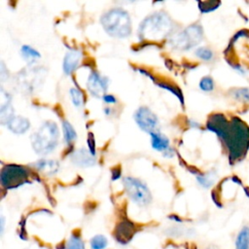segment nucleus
Wrapping results in <instances>:
<instances>
[{"label":"nucleus","mask_w":249,"mask_h":249,"mask_svg":"<svg viewBox=\"0 0 249 249\" xmlns=\"http://www.w3.org/2000/svg\"><path fill=\"white\" fill-rule=\"evenodd\" d=\"M207 127L224 141L231 161L245 156L249 148V127L239 118L233 117L229 122L223 115L215 114L209 118Z\"/></svg>","instance_id":"1"},{"label":"nucleus","mask_w":249,"mask_h":249,"mask_svg":"<svg viewBox=\"0 0 249 249\" xmlns=\"http://www.w3.org/2000/svg\"><path fill=\"white\" fill-rule=\"evenodd\" d=\"M172 20L163 12L146 18L139 25L138 35L142 40H161L172 31Z\"/></svg>","instance_id":"2"},{"label":"nucleus","mask_w":249,"mask_h":249,"mask_svg":"<svg viewBox=\"0 0 249 249\" xmlns=\"http://www.w3.org/2000/svg\"><path fill=\"white\" fill-rule=\"evenodd\" d=\"M104 30L116 38H125L131 32L130 18L124 10L114 8L103 14L100 18Z\"/></svg>","instance_id":"3"},{"label":"nucleus","mask_w":249,"mask_h":249,"mask_svg":"<svg viewBox=\"0 0 249 249\" xmlns=\"http://www.w3.org/2000/svg\"><path fill=\"white\" fill-rule=\"evenodd\" d=\"M58 136L59 132L56 124L53 122H46L31 135L30 139L34 151L37 154L46 155L55 149Z\"/></svg>","instance_id":"4"},{"label":"nucleus","mask_w":249,"mask_h":249,"mask_svg":"<svg viewBox=\"0 0 249 249\" xmlns=\"http://www.w3.org/2000/svg\"><path fill=\"white\" fill-rule=\"evenodd\" d=\"M203 36V29L199 24H192L185 30L178 32L169 39L170 46L177 50H190L197 45Z\"/></svg>","instance_id":"5"},{"label":"nucleus","mask_w":249,"mask_h":249,"mask_svg":"<svg viewBox=\"0 0 249 249\" xmlns=\"http://www.w3.org/2000/svg\"><path fill=\"white\" fill-rule=\"evenodd\" d=\"M123 183L126 194L135 203L140 206H144L151 202V193L146 184L141 180L133 177H125L123 180Z\"/></svg>","instance_id":"6"},{"label":"nucleus","mask_w":249,"mask_h":249,"mask_svg":"<svg viewBox=\"0 0 249 249\" xmlns=\"http://www.w3.org/2000/svg\"><path fill=\"white\" fill-rule=\"evenodd\" d=\"M27 170L19 165L8 164L1 172V184L7 189L17 188L24 184L27 180Z\"/></svg>","instance_id":"7"},{"label":"nucleus","mask_w":249,"mask_h":249,"mask_svg":"<svg viewBox=\"0 0 249 249\" xmlns=\"http://www.w3.org/2000/svg\"><path fill=\"white\" fill-rule=\"evenodd\" d=\"M134 120L138 126L150 134L156 132L159 127L157 116L147 107H140L134 113Z\"/></svg>","instance_id":"8"},{"label":"nucleus","mask_w":249,"mask_h":249,"mask_svg":"<svg viewBox=\"0 0 249 249\" xmlns=\"http://www.w3.org/2000/svg\"><path fill=\"white\" fill-rule=\"evenodd\" d=\"M87 87L91 95L95 97H103L108 87V79L102 77L98 72L92 71L88 78Z\"/></svg>","instance_id":"9"},{"label":"nucleus","mask_w":249,"mask_h":249,"mask_svg":"<svg viewBox=\"0 0 249 249\" xmlns=\"http://www.w3.org/2000/svg\"><path fill=\"white\" fill-rule=\"evenodd\" d=\"M136 232V228L133 223L127 220H124L120 222L113 232L115 240L120 244H126L128 243Z\"/></svg>","instance_id":"10"},{"label":"nucleus","mask_w":249,"mask_h":249,"mask_svg":"<svg viewBox=\"0 0 249 249\" xmlns=\"http://www.w3.org/2000/svg\"><path fill=\"white\" fill-rule=\"evenodd\" d=\"M1 108H0V121L3 124H7L14 117V109L11 105V96L1 89Z\"/></svg>","instance_id":"11"},{"label":"nucleus","mask_w":249,"mask_h":249,"mask_svg":"<svg viewBox=\"0 0 249 249\" xmlns=\"http://www.w3.org/2000/svg\"><path fill=\"white\" fill-rule=\"evenodd\" d=\"M72 161L79 166L82 167H88L91 166L95 163V158L94 156L87 151L86 149H80L77 150L71 157Z\"/></svg>","instance_id":"12"},{"label":"nucleus","mask_w":249,"mask_h":249,"mask_svg":"<svg viewBox=\"0 0 249 249\" xmlns=\"http://www.w3.org/2000/svg\"><path fill=\"white\" fill-rule=\"evenodd\" d=\"M82 54L79 51H70L66 53L63 59V71L65 74H71L76 70L80 61Z\"/></svg>","instance_id":"13"},{"label":"nucleus","mask_w":249,"mask_h":249,"mask_svg":"<svg viewBox=\"0 0 249 249\" xmlns=\"http://www.w3.org/2000/svg\"><path fill=\"white\" fill-rule=\"evenodd\" d=\"M8 128L17 134L24 133L30 126L29 121L23 117L20 116H14L10 122L7 124Z\"/></svg>","instance_id":"14"},{"label":"nucleus","mask_w":249,"mask_h":249,"mask_svg":"<svg viewBox=\"0 0 249 249\" xmlns=\"http://www.w3.org/2000/svg\"><path fill=\"white\" fill-rule=\"evenodd\" d=\"M152 138V147L157 151H167L169 141L166 136L160 133L159 131L150 134Z\"/></svg>","instance_id":"15"},{"label":"nucleus","mask_w":249,"mask_h":249,"mask_svg":"<svg viewBox=\"0 0 249 249\" xmlns=\"http://www.w3.org/2000/svg\"><path fill=\"white\" fill-rule=\"evenodd\" d=\"M235 249H249V227L244 226L236 235Z\"/></svg>","instance_id":"16"},{"label":"nucleus","mask_w":249,"mask_h":249,"mask_svg":"<svg viewBox=\"0 0 249 249\" xmlns=\"http://www.w3.org/2000/svg\"><path fill=\"white\" fill-rule=\"evenodd\" d=\"M38 170H41L47 174H54L58 170V163L54 160H41L35 163Z\"/></svg>","instance_id":"17"},{"label":"nucleus","mask_w":249,"mask_h":249,"mask_svg":"<svg viewBox=\"0 0 249 249\" xmlns=\"http://www.w3.org/2000/svg\"><path fill=\"white\" fill-rule=\"evenodd\" d=\"M65 249H86L84 241L78 232H72L70 238L65 244Z\"/></svg>","instance_id":"18"},{"label":"nucleus","mask_w":249,"mask_h":249,"mask_svg":"<svg viewBox=\"0 0 249 249\" xmlns=\"http://www.w3.org/2000/svg\"><path fill=\"white\" fill-rule=\"evenodd\" d=\"M62 129H63V135L64 139L67 144H71L76 139V131L73 128V126L68 123L67 121L62 122Z\"/></svg>","instance_id":"19"},{"label":"nucleus","mask_w":249,"mask_h":249,"mask_svg":"<svg viewBox=\"0 0 249 249\" xmlns=\"http://www.w3.org/2000/svg\"><path fill=\"white\" fill-rule=\"evenodd\" d=\"M21 53H22L23 58L29 62L34 61L35 59L40 57V53L36 50H34L33 48L26 46V45L21 47Z\"/></svg>","instance_id":"20"},{"label":"nucleus","mask_w":249,"mask_h":249,"mask_svg":"<svg viewBox=\"0 0 249 249\" xmlns=\"http://www.w3.org/2000/svg\"><path fill=\"white\" fill-rule=\"evenodd\" d=\"M107 238L102 234H96L91 237L89 244L91 249H105L107 246Z\"/></svg>","instance_id":"21"},{"label":"nucleus","mask_w":249,"mask_h":249,"mask_svg":"<svg viewBox=\"0 0 249 249\" xmlns=\"http://www.w3.org/2000/svg\"><path fill=\"white\" fill-rule=\"evenodd\" d=\"M220 4L221 3L219 1H204L198 2V7L202 13H207L217 9L220 6Z\"/></svg>","instance_id":"22"},{"label":"nucleus","mask_w":249,"mask_h":249,"mask_svg":"<svg viewBox=\"0 0 249 249\" xmlns=\"http://www.w3.org/2000/svg\"><path fill=\"white\" fill-rule=\"evenodd\" d=\"M70 96H71L73 104L76 107H81L83 105L84 98H83V94L80 90H78L77 89H70Z\"/></svg>","instance_id":"23"},{"label":"nucleus","mask_w":249,"mask_h":249,"mask_svg":"<svg viewBox=\"0 0 249 249\" xmlns=\"http://www.w3.org/2000/svg\"><path fill=\"white\" fill-rule=\"evenodd\" d=\"M197 181L204 188H208V187H210L214 183L215 179H214V175L212 173H208V174H205V175L198 176L197 177Z\"/></svg>","instance_id":"24"},{"label":"nucleus","mask_w":249,"mask_h":249,"mask_svg":"<svg viewBox=\"0 0 249 249\" xmlns=\"http://www.w3.org/2000/svg\"><path fill=\"white\" fill-rule=\"evenodd\" d=\"M196 56H198L199 58H201L203 60H210L213 56L212 51L209 50L208 48H204V47L198 48L196 51Z\"/></svg>","instance_id":"25"},{"label":"nucleus","mask_w":249,"mask_h":249,"mask_svg":"<svg viewBox=\"0 0 249 249\" xmlns=\"http://www.w3.org/2000/svg\"><path fill=\"white\" fill-rule=\"evenodd\" d=\"M236 99L240 100H249V89H235L231 93Z\"/></svg>","instance_id":"26"},{"label":"nucleus","mask_w":249,"mask_h":249,"mask_svg":"<svg viewBox=\"0 0 249 249\" xmlns=\"http://www.w3.org/2000/svg\"><path fill=\"white\" fill-rule=\"evenodd\" d=\"M199 87L204 91H210L214 88L213 80L210 77H204L201 79V81L199 83Z\"/></svg>","instance_id":"27"},{"label":"nucleus","mask_w":249,"mask_h":249,"mask_svg":"<svg viewBox=\"0 0 249 249\" xmlns=\"http://www.w3.org/2000/svg\"><path fill=\"white\" fill-rule=\"evenodd\" d=\"M103 100L106 102V103H115L117 100H116V98L113 96V95H111V94H105L104 96H103Z\"/></svg>","instance_id":"28"},{"label":"nucleus","mask_w":249,"mask_h":249,"mask_svg":"<svg viewBox=\"0 0 249 249\" xmlns=\"http://www.w3.org/2000/svg\"><path fill=\"white\" fill-rule=\"evenodd\" d=\"M204 249H220L218 246H216V245H214V244H210V245H208L207 247H205Z\"/></svg>","instance_id":"29"}]
</instances>
